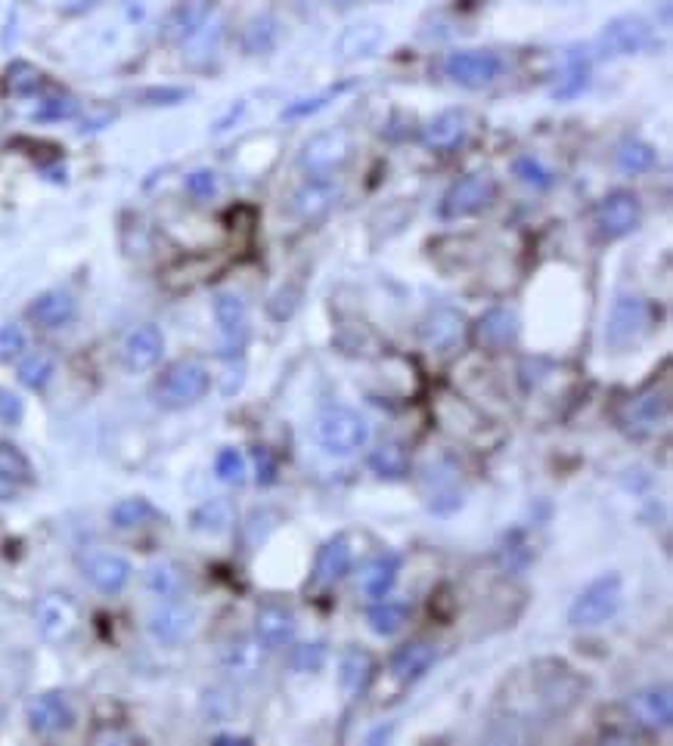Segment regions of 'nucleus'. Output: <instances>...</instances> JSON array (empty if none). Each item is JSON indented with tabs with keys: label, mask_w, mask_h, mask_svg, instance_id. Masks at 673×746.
Segmentation results:
<instances>
[{
	"label": "nucleus",
	"mask_w": 673,
	"mask_h": 746,
	"mask_svg": "<svg viewBox=\"0 0 673 746\" xmlns=\"http://www.w3.org/2000/svg\"><path fill=\"white\" fill-rule=\"evenodd\" d=\"M314 434H317V443L332 455H354L357 449L369 443L367 419L345 406L323 409L314 422Z\"/></svg>",
	"instance_id": "nucleus-1"
},
{
	"label": "nucleus",
	"mask_w": 673,
	"mask_h": 746,
	"mask_svg": "<svg viewBox=\"0 0 673 746\" xmlns=\"http://www.w3.org/2000/svg\"><path fill=\"white\" fill-rule=\"evenodd\" d=\"M624 601V582L618 574H606L593 579L581 595L574 597V604L568 607V622L577 629H589V626H602L621 610Z\"/></svg>",
	"instance_id": "nucleus-2"
},
{
	"label": "nucleus",
	"mask_w": 673,
	"mask_h": 746,
	"mask_svg": "<svg viewBox=\"0 0 673 746\" xmlns=\"http://www.w3.org/2000/svg\"><path fill=\"white\" fill-rule=\"evenodd\" d=\"M212 387V375L208 369L195 360H180L174 363L152 387V397L162 409H187V406L199 403Z\"/></svg>",
	"instance_id": "nucleus-3"
},
{
	"label": "nucleus",
	"mask_w": 673,
	"mask_h": 746,
	"mask_svg": "<svg viewBox=\"0 0 673 746\" xmlns=\"http://www.w3.org/2000/svg\"><path fill=\"white\" fill-rule=\"evenodd\" d=\"M651 47H655L651 25L643 16H633V13H624V16H614L611 22H606V28L599 31V38L593 43L596 56H602V60L636 56V53H646Z\"/></svg>",
	"instance_id": "nucleus-4"
},
{
	"label": "nucleus",
	"mask_w": 673,
	"mask_h": 746,
	"mask_svg": "<svg viewBox=\"0 0 673 746\" xmlns=\"http://www.w3.org/2000/svg\"><path fill=\"white\" fill-rule=\"evenodd\" d=\"M651 325V307L649 300L639 295H624L614 300L611 313H608L606 342L614 350H627L633 344L643 342V335Z\"/></svg>",
	"instance_id": "nucleus-5"
},
{
	"label": "nucleus",
	"mask_w": 673,
	"mask_h": 746,
	"mask_svg": "<svg viewBox=\"0 0 673 746\" xmlns=\"http://www.w3.org/2000/svg\"><path fill=\"white\" fill-rule=\"evenodd\" d=\"M497 177L491 171L469 173L447 190L444 202H441V217L459 220V217H472V214L484 211L497 198Z\"/></svg>",
	"instance_id": "nucleus-6"
},
{
	"label": "nucleus",
	"mask_w": 673,
	"mask_h": 746,
	"mask_svg": "<svg viewBox=\"0 0 673 746\" xmlns=\"http://www.w3.org/2000/svg\"><path fill=\"white\" fill-rule=\"evenodd\" d=\"M351 158V137L345 130H323V133H314L307 143H304L302 155H299V165L302 171H307L310 177H326V173L339 171Z\"/></svg>",
	"instance_id": "nucleus-7"
},
{
	"label": "nucleus",
	"mask_w": 673,
	"mask_h": 746,
	"mask_svg": "<svg viewBox=\"0 0 673 746\" xmlns=\"http://www.w3.org/2000/svg\"><path fill=\"white\" fill-rule=\"evenodd\" d=\"M499 68H503V63L494 50H454L444 60V75L454 85L469 87V90L491 85L499 75Z\"/></svg>",
	"instance_id": "nucleus-8"
},
{
	"label": "nucleus",
	"mask_w": 673,
	"mask_h": 746,
	"mask_svg": "<svg viewBox=\"0 0 673 746\" xmlns=\"http://www.w3.org/2000/svg\"><path fill=\"white\" fill-rule=\"evenodd\" d=\"M639 220H643V205L633 192H611L596 208V230L608 242L633 233L639 227Z\"/></svg>",
	"instance_id": "nucleus-9"
},
{
	"label": "nucleus",
	"mask_w": 673,
	"mask_h": 746,
	"mask_svg": "<svg viewBox=\"0 0 673 746\" xmlns=\"http://www.w3.org/2000/svg\"><path fill=\"white\" fill-rule=\"evenodd\" d=\"M215 320L220 329V353L239 357L249 342V307L233 292H220L215 298Z\"/></svg>",
	"instance_id": "nucleus-10"
},
{
	"label": "nucleus",
	"mask_w": 673,
	"mask_h": 746,
	"mask_svg": "<svg viewBox=\"0 0 673 746\" xmlns=\"http://www.w3.org/2000/svg\"><path fill=\"white\" fill-rule=\"evenodd\" d=\"M339 202H342V186L329 173L326 177H310L302 190L292 195V214L299 220L314 223V220H323Z\"/></svg>",
	"instance_id": "nucleus-11"
},
{
	"label": "nucleus",
	"mask_w": 673,
	"mask_h": 746,
	"mask_svg": "<svg viewBox=\"0 0 673 746\" xmlns=\"http://www.w3.org/2000/svg\"><path fill=\"white\" fill-rule=\"evenodd\" d=\"M630 719L636 728H649V731H664L673 722V697L671 687H646L639 694L630 697Z\"/></svg>",
	"instance_id": "nucleus-12"
},
{
	"label": "nucleus",
	"mask_w": 673,
	"mask_h": 746,
	"mask_svg": "<svg viewBox=\"0 0 673 746\" xmlns=\"http://www.w3.org/2000/svg\"><path fill=\"white\" fill-rule=\"evenodd\" d=\"M466 338V317L454 307H437L422 322V342L434 353H454Z\"/></svg>",
	"instance_id": "nucleus-13"
},
{
	"label": "nucleus",
	"mask_w": 673,
	"mask_h": 746,
	"mask_svg": "<svg viewBox=\"0 0 673 746\" xmlns=\"http://www.w3.org/2000/svg\"><path fill=\"white\" fill-rule=\"evenodd\" d=\"M35 619L43 639L65 641L78 629V607L68 595H43L35 607Z\"/></svg>",
	"instance_id": "nucleus-14"
},
{
	"label": "nucleus",
	"mask_w": 673,
	"mask_h": 746,
	"mask_svg": "<svg viewBox=\"0 0 673 746\" xmlns=\"http://www.w3.org/2000/svg\"><path fill=\"white\" fill-rule=\"evenodd\" d=\"M162 353H165V335L158 325L147 322L128 335V342L122 347V363L128 372H150L162 360Z\"/></svg>",
	"instance_id": "nucleus-15"
},
{
	"label": "nucleus",
	"mask_w": 673,
	"mask_h": 746,
	"mask_svg": "<svg viewBox=\"0 0 673 746\" xmlns=\"http://www.w3.org/2000/svg\"><path fill=\"white\" fill-rule=\"evenodd\" d=\"M81 570H85V579L97 589V592H106V595H115L122 592L130 582V564L122 555H109V552H93L81 561Z\"/></svg>",
	"instance_id": "nucleus-16"
},
{
	"label": "nucleus",
	"mask_w": 673,
	"mask_h": 746,
	"mask_svg": "<svg viewBox=\"0 0 673 746\" xmlns=\"http://www.w3.org/2000/svg\"><path fill=\"white\" fill-rule=\"evenodd\" d=\"M75 725V712L72 704L65 700V694H41L28 704V728L35 734H63Z\"/></svg>",
	"instance_id": "nucleus-17"
},
{
	"label": "nucleus",
	"mask_w": 673,
	"mask_h": 746,
	"mask_svg": "<svg viewBox=\"0 0 673 746\" xmlns=\"http://www.w3.org/2000/svg\"><path fill=\"white\" fill-rule=\"evenodd\" d=\"M193 607H187L180 597H174L150 614V635L162 644H177L193 632Z\"/></svg>",
	"instance_id": "nucleus-18"
},
{
	"label": "nucleus",
	"mask_w": 673,
	"mask_h": 746,
	"mask_svg": "<svg viewBox=\"0 0 673 746\" xmlns=\"http://www.w3.org/2000/svg\"><path fill=\"white\" fill-rule=\"evenodd\" d=\"M385 43V25L379 22H354L335 38V56L339 60H367Z\"/></svg>",
	"instance_id": "nucleus-19"
},
{
	"label": "nucleus",
	"mask_w": 673,
	"mask_h": 746,
	"mask_svg": "<svg viewBox=\"0 0 673 746\" xmlns=\"http://www.w3.org/2000/svg\"><path fill=\"white\" fill-rule=\"evenodd\" d=\"M255 639L264 644V651H280L295 639V617L277 604L261 607L255 617Z\"/></svg>",
	"instance_id": "nucleus-20"
},
{
	"label": "nucleus",
	"mask_w": 673,
	"mask_h": 746,
	"mask_svg": "<svg viewBox=\"0 0 673 746\" xmlns=\"http://www.w3.org/2000/svg\"><path fill=\"white\" fill-rule=\"evenodd\" d=\"M466 125H469V121H466V112L447 108V112L434 115L432 121L422 128V143L434 152L456 150V146L462 143V137H466Z\"/></svg>",
	"instance_id": "nucleus-21"
},
{
	"label": "nucleus",
	"mask_w": 673,
	"mask_h": 746,
	"mask_svg": "<svg viewBox=\"0 0 673 746\" xmlns=\"http://www.w3.org/2000/svg\"><path fill=\"white\" fill-rule=\"evenodd\" d=\"M28 320L41 329H63L75 320V298L68 292H43L28 304Z\"/></svg>",
	"instance_id": "nucleus-22"
},
{
	"label": "nucleus",
	"mask_w": 673,
	"mask_h": 746,
	"mask_svg": "<svg viewBox=\"0 0 673 746\" xmlns=\"http://www.w3.org/2000/svg\"><path fill=\"white\" fill-rule=\"evenodd\" d=\"M434 663V644L429 641H410L404 647H397V654L391 657V676L397 682L410 684L416 679H422L429 672V666Z\"/></svg>",
	"instance_id": "nucleus-23"
},
{
	"label": "nucleus",
	"mask_w": 673,
	"mask_h": 746,
	"mask_svg": "<svg viewBox=\"0 0 673 746\" xmlns=\"http://www.w3.org/2000/svg\"><path fill=\"white\" fill-rule=\"evenodd\" d=\"M220 666L237 679H252V676H258L261 666H264V644L258 639L230 641L220 651Z\"/></svg>",
	"instance_id": "nucleus-24"
},
{
	"label": "nucleus",
	"mask_w": 673,
	"mask_h": 746,
	"mask_svg": "<svg viewBox=\"0 0 673 746\" xmlns=\"http://www.w3.org/2000/svg\"><path fill=\"white\" fill-rule=\"evenodd\" d=\"M351 570V545L345 536L329 539L320 555H317V567H314V586H335L342 576Z\"/></svg>",
	"instance_id": "nucleus-25"
},
{
	"label": "nucleus",
	"mask_w": 673,
	"mask_h": 746,
	"mask_svg": "<svg viewBox=\"0 0 673 746\" xmlns=\"http://www.w3.org/2000/svg\"><path fill=\"white\" fill-rule=\"evenodd\" d=\"M25 484H31V462L13 443H0V502L13 499Z\"/></svg>",
	"instance_id": "nucleus-26"
},
{
	"label": "nucleus",
	"mask_w": 673,
	"mask_h": 746,
	"mask_svg": "<svg viewBox=\"0 0 673 746\" xmlns=\"http://www.w3.org/2000/svg\"><path fill=\"white\" fill-rule=\"evenodd\" d=\"M143 586L155 597L174 601V597H183V592H187V576H183V570L174 561H155V564L147 567V574H143Z\"/></svg>",
	"instance_id": "nucleus-27"
},
{
	"label": "nucleus",
	"mask_w": 673,
	"mask_h": 746,
	"mask_svg": "<svg viewBox=\"0 0 673 746\" xmlns=\"http://www.w3.org/2000/svg\"><path fill=\"white\" fill-rule=\"evenodd\" d=\"M397 574H401V555H394V552L379 555L369 564L367 570L360 574V592L379 601V597H385L391 589H394Z\"/></svg>",
	"instance_id": "nucleus-28"
},
{
	"label": "nucleus",
	"mask_w": 673,
	"mask_h": 746,
	"mask_svg": "<svg viewBox=\"0 0 673 746\" xmlns=\"http://www.w3.org/2000/svg\"><path fill=\"white\" fill-rule=\"evenodd\" d=\"M478 335L487 347H509L519 338V317L506 307H494L491 313H484V320L478 325Z\"/></svg>",
	"instance_id": "nucleus-29"
},
{
	"label": "nucleus",
	"mask_w": 673,
	"mask_h": 746,
	"mask_svg": "<svg viewBox=\"0 0 673 746\" xmlns=\"http://www.w3.org/2000/svg\"><path fill=\"white\" fill-rule=\"evenodd\" d=\"M372 669H376V663H372V657H369L367 651H360V647L347 651L345 657H342V666H339V682H342V691L351 694V697L364 694L369 679H372Z\"/></svg>",
	"instance_id": "nucleus-30"
},
{
	"label": "nucleus",
	"mask_w": 673,
	"mask_h": 746,
	"mask_svg": "<svg viewBox=\"0 0 673 746\" xmlns=\"http://www.w3.org/2000/svg\"><path fill=\"white\" fill-rule=\"evenodd\" d=\"M407 619H410V607L404 601H385V597H379L367 614L369 629L382 639L397 635L407 626Z\"/></svg>",
	"instance_id": "nucleus-31"
},
{
	"label": "nucleus",
	"mask_w": 673,
	"mask_h": 746,
	"mask_svg": "<svg viewBox=\"0 0 673 746\" xmlns=\"http://www.w3.org/2000/svg\"><path fill=\"white\" fill-rule=\"evenodd\" d=\"M586 87H589V56H586V50H571L568 63H564L562 81L553 90V97L556 100H574L584 93Z\"/></svg>",
	"instance_id": "nucleus-32"
},
{
	"label": "nucleus",
	"mask_w": 673,
	"mask_h": 746,
	"mask_svg": "<svg viewBox=\"0 0 673 746\" xmlns=\"http://www.w3.org/2000/svg\"><path fill=\"white\" fill-rule=\"evenodd\" d=\"M277 38H280V25H277V20L267 16V13H261V16H255V20L245 25V31H242V50H245L249 56L270 53V50L277 47Z\"/></svg>",
	"instance_id": "nucleus-33"
},
{
	"label": "nucleus",
	"mask_w": 673,
	"mask_h": 746,
	"mask_svg": "<svg viewBox=\"0 0 673 746\" xmlns=\"http://www.w3.org/2000/svg\"><path fill=\"white\" fill-rule=\"evenodd\" d=\"M668 409H671L668 394H664V390H661V394H658V390H649V394H643V397H636V400L630 403V425L639 427V430H651L658 422L668 419Z\"/></svg>",
	"instance_id": "nucleus-34"
},
{
	"label": "nucleus",
	"mask_w": 673,
	"mask_h": 746,
	"mask_svg": "<svg viewBox=\"0 0 673 746\" xmlns=\"http://www.w3.org/2000/svg\"><path fill=\"white\" fill-rule=\"evenodd\" d=\"M658 165V152L643 140H624L618 146V168L624 173H646Z\"/></svg>",
	"instance_id": "nucleus-35"
},
{
	"label": "nucleus",
	"mask_w": 673,
	"mask_h": 746,
	"mask_svg": "<svg viewBox=\"0 0 673 746\" xmlns=\"http://www.w3.org/2000/svg\"><path fill=\"white\" fill-rule=\"evenodd\" d=\"M205 20H208V10L202 3H180L172 13V20H168V38L187 43Z\"/></svg>",
	"instance_id": "nucleus-36"
},
{
	"label": "nucleus",
	"mask_w": 673,
	"mask_h": 746,
	"mask_svg": "<svg viewBox=\"0 0 673 746\" xmlns=\"http://www.w3.org/2000/svg\"><path fill=\"white\" fill-rule=\"evenodd\" d=\"M53 369H56L53 357L43 353V350H35L20 363V384L28 387V390H43L53 378Z\"/></svg>",
	"instance_id": "nucleus-37"
},
{
	"label": "nucleus",
	"mask_w": 673,
	"mask_h": 746,
	"mask_svg": "<svg viewBox=\"0 0 673 746\" xmlns=\"http://www.w3.org/2000/svg\"><path fill=\"white\" fill-rule=\"evenodd\" d=\"M233 524V509L227 499H212L205 505H199L193 512V527L205 530V533H220Z\"/></svg>",
	"instance_id": "nucleus-38"
},
{
	"label": "nucleus",
	"mask_w": 673,
	"mask_h": 746,
	"mask_svg": "<svg viewBox=\"0 0 673 746\" xmlns=\"http://www.w3.org/2000/svg\"><path fill=\"white\" fill-rule=\"evenodd\" d=\"M152 517H155V509H152L147 499H122L112 509V524L118 530H137V527L150 524Z\"/></svg>",
	"instance_id": "nucleus-39"
},
{
	"label": "nucleus",
	"mask_w": 673,
	"mask_h": 746,
	"mask_svg": "<svg viewBox=\"0 0 673 746\" xmlns=\"http://www.w3.org/2000/svg\"><path fill=\"white\" fill-rule=\"evenodd\" d=\"M369 468L376 471L379 477H391V480H401L407 474V452L397 447V443H389V447L376 449L369 455Z\"/></svg>",
	"instance_id": "nucleus-40"
},
{
	"label": "nucleus",
	"mask_w": 673,
	"mask_h": 746,
	"mask_svg": "<svg viewBox=\"0 0 673 746\" xmlns=\"http://www.w3.org/2000/svg\"><path fill=\"white\" fill-rule=\"evenodd\" d=\"M512 171H516V177H519L524 186H534V190H549L553 180H556L553 171H549L543 162H537L534 155H521V158H516Z\"/></svg>",
	"instance_id": "nucleus-41"
},
{
	"label": "nucleus",
	"mask_w": 673,
	"mask_h": 746,
	"mask_svg": "<svg viewBox=\"0 0 673 746\" xmlns=\"http://www.w3.org/2000/svg\"><path fill=\"white\" fill-rule=\"evenodd\" d=\"M41 87V72L35 65L16 63L10 72H7V90L16 93V97H28Z\"/></svg>",
	"instance_id": "nucleus-42"
},
{
	"label": "nucleus",
	"mask_w": 673,
	"mask_h": 746,
	"mask_svg": "<svg viewBox=\"0 0 673 746\" xmlns=\"http://www.w3.org/2000/svg\"><path fill=\"white\" fill-rule=\"evenodd\" d=\"M342 90H347L345 87H335V90H326V93H320V97H307V100H295L292 106L282 108V118H289V121H299V118H310V115H317V112H323L326 106H329V100H335Z\"/></svg>",
	"instance_id": "nucleus-43"
},
{
	"label": "nucleus",
	"mask_w": 673,
	"mask_h": 746,
	"mask_svg": "<svg viewBox=\"0 0 673 746\" xmlns=\"http://www.w3.org/2000/svg\"><path fill=\"white\" fill-rule=\"evenodd\" d=\"M215 471L224 484L239 487L245 480V459H242V452L239 449H220L215 459Z\"/></svg>",
	"instance_id": "nucleus-44"
},
{
	"label": "nucleus",
	"mask_w": 673,
	"mask_h": 746,
	"mask_svg": "<svg viewBox=\"0 0 673 746\" xmlns=\"http://www.w3.org/2000/svg\"><path fill=\"white\" fill-rule=\"evenodd\" d=\"M326 663V644L323 641H314V644H302L295 647L292 654V669L295 672H320Z\"/></svg>",
	"instance_id": "nucleus-45"
},
{
	"label": "nucleus",
	"mask_w": 673,
	"mask_h": 746,
	"mask_svg": "<svg viewBox=\"0 0 673 746\" xmlns=\"http://www.w3.org/2000/svg\"><path fill=\"white\" fill-rule=\"evenodd\" d=\"M78 115V103L72 97H60V100H43L41 108L35 112L38 121H63V118H72Z\"/></svg>",
	"instance_id": "nucleus-46"
},
{
	"label": "nucleus",
	"mask_w": 673,
	"mask_h": 746,
	"mask_svg": "<svg viewBox=\"0 0 673 746\" xmlns=\"http://www.w3.org/2000/svg\"><path fill=\"white\" fill-rule=\"evenodd\" d=\"M25 350V335L20 325H0V363L16 360Z\"/></svg>",
	"instance_id": "nucleus-47"
},
{
	"label": "nucleus",
	"mask_w": 673,
	"mask_h": 746,
	"mask_svg": "<svg viewBox=\"0 0 673 746\" xmlns=\"http://www.w3.org/2000/svg\"><path fill=\"white\" fill-rule=\"evenodd\" d=\"M183 186H187V192L193 195V198H199V202H205V198H212L217 192V177L215 171H193L187 173V180H183Z\"/></svg>",
	"instance_id": "nucleus-48"
},
{
	"label": "nucleus",
	"mask_w": 673,
	"mask_h": 746,
	"mask_svg": "<svg viewBox=\"0 0 673 746\" xmlns=\"http://www.w3.org/2000/svg\"><path fill=\"white\" fill-rule=\"evenodd\" d=\"M230 709H233V704H230L220 691H208V694L202 697V712H205L212 722H224Z\"/></svg>",
	"instance_id": "nucleus-49"
},
{
	"label": "nucleus",
	"mask_w": 673,
	"mask_h": 746,
	"mask_svg": "<svg viewBox=\"0 0 673 746\" xmlns=\"http://www.w3.org/2000/svg\"><path fill=\"white\" fill-rule=\"evenodd\" d=\"M22 419V400L10 390H0V422L3 425H16Z\"/></svg>",
	"instance_id": "nucleus-50"
},
{
	"label": "nucleus",
	"mask_w": 673,
	"mask_h": 746,
	"mask_svg": "<svg viewBox=\"0 0 673 746\" xmlns=\"http://www.w3.org/2000/svg\"><path fill=\"white\" fill-rule=\"evenodd\" d=\"M100 0H56V7L63 10V13H68V16H78V13H87V10H93Z\"/></svg>",
	"instance_id": "nucleus-51"
},
{
	"label": "nucleus",
	"mask_w": 673,
	"mask_h": 746,
	"mask_svg": "<svg viewBox=\"0 0 673 746\" xmlns=\"http://www.w3.org/2000/svg\"><path fill=\"white\" fill-rule=\"evenodd\" d=\"M332 3H347V0H332Z\"/></svg>",
	"instance_id": "nucleus-52"
},
{
	"label": "nucleus",
	"mask_w": 673,
	"mask_h": 746,
	"mask_svg": "<svg viewBox=\"0 0 673 746\" xmlns=\"http://www.w3.org/2000/svg\"><path fill=\"white\" fill-rule=\"evenodd\" d=\"M549 3H564V0H549Z\"/></svg>",
	"instance_id": "nucleus-53"
}]
</instances>
